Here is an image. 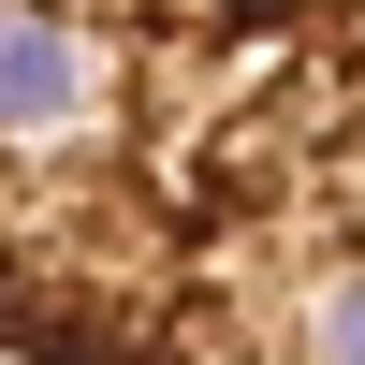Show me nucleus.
Segmentation results:
<instances>
[{
  "instance_id": "f257e3e1",
  "label": "nucleus",
  "mask_w": 365,
  "mask_h": 365,
  "mask_svg": "<svg viewBox=\"0 0 365 365\" xmlns=\"http://www.w3.org/2000/svg\"><path fill=\"white\" fill-rule=\"evenodd\" d=\"M0 365H365V0H0Z\"/></svg>"
}]
</instances>
